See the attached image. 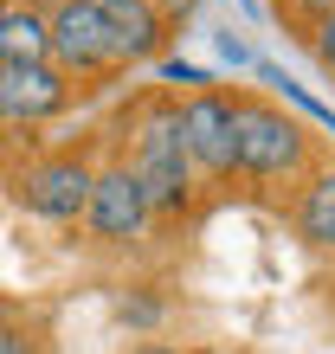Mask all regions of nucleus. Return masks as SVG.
Here are the masks:
<instances>
[{"label": "nucleus", "mask_w": 335, "mask_h": 354, "mask_svg": "<svg viewBox=\"0 0 335 354\" xmlns=\"http://www.w3.org/2000/svg\"><path fill=\"white\" fill-rule=\"evenodd\" d=\"M149 194V213L155 225H181L194 219L200 206V174L181 149V97L174 91H155L129 110V155H123Z\"/></svg>", "instance_id": "nucleus-1"}, {"label": "nucleus", "mask_w": 335, "mask_h": 354, "mask_svg": "<svg viewBox=\"0 0 335 354\" xmlns=\"http://www.w3.org/2000/svg\"><path fill=\"white\" fill-rule=\"evenodd\" d=\"M323 161L316 129L290 116L278 97L239 91V180L245 187H297Z\"/></svg>", "instance_id": "nucleus-2"}, {"label": "nucleus", "mask_w": 335, "mask_h": 354, "mask_svg": "<svg viewBox=\"0 0 335 354\" xmlns=\"http://www.w3.org/2000/svg\"><path fill=\"white\" fill-rule=\"evenodd\" d=\"M181 149L194 161L200 187H233L239 180V91L206 84L181 97Z\"/></svg>", "instance_id": "nucleus-3"}, {"label": "nucleus", "mask_w": 335, "mask_h": 354, "mask_svg": "<svg viewBox=\"0 0 335 354\" xmlns=\"http://www.w3.org/2000/svg\"><path fill=\"white\" fill-rule=\"evenodd\" d=\"M78 225L103 252H136V245H149L155 213H149V194H142V180H136V168L123 155L97 161V180H91V200H84Z\"/></svg>", "instance_id": "nucleus-4"}, {"label": "nucleus", "mask_w": 335, "mask_h": 354, "mask_svg": "<svg viewBox=\"0 0 335 354\" xmlns=\"http://www.w3.org/2000/svg\"><path fill=\"white\" fill-rule=\"evenodd\" d=\"M91 180H97L91 149H46L13 174V200H19V213H33L46 225H78L84 200H91Z\"/></svg>", "instance_id": "nucleus-5"}, {"label": "nucleus", "mask_w": 335, "mask_h": 354, "mask_svg": "<svg viewBox=\"0 0 335 354\" xmlns=\"http://www.w3.org/2000/svg\"><path fill=\"white\" fill-rule=\"evenodd\" d=\"M52 19V65L71 77H110V13L91 7V0H46Z\"/></svg>", "instance_id": "nucleus-6"}, {"label": "nucleus", "mask_w": 335, "mask_h": 354, "mask_svg": "<svg viewBox=\"0 0 335 354\" xmlns=\"http://www.w3.org/2000/svg\"><path fill=\"white\" fill-rule=\"evenodd\" d=\"M78 84L58 65H0V122L7 129H46L71 110Z\"/></svg>", "instance_id": "nucleus-7"}, {"label": "nucleus", "mask_w": 335, "mask_h": 354, "mask_svg": "<svg viewBox=\"0 0 335 354\" xmlns=\"http://www.w3.org/2000/svg\"><path fill=\"white\" fill-rule=\"evenodd\" d=\"M284 219H290V232H297L309 252L335 258V161H316V168L290 187Z\"/></svg>", "instance_id": "nucleus-8"}, {"label": "nucleus", "mask_w": 335, "mask_h": 354, "mask_svg": "<svg viewBox=\"0 0 335 354\" xmlns=\"http://www.w3.org/2000/svg\"><path fill=\"white\" fill-rule=\"evenodd\" d=\"M168 39H174V26L155 13V0H129L110 13V65L116 71L155 65V58H168Z\"/></svg>", "instance_id": "nucleus-9"}, {"label": "nucleus", "mask_w": 335, "mask_h": 354, "mask_svg": "<svg viewBox=\"0 0 335 354\" xmlns=\"http://www.w3.org/2000/svg\"><path fill=\"white\" fill-rule=\"evenodd\" d=\"M0 65H52V19L39 0H13L0 13Z\"/></svg>", "instance_id": "nucleus-10"}, {"label": "nucleus", "mask_w": 335, "mask_h": 354, "mask_svg": "<svg viewBox=\"0 0 335 354\" xmlns=\"http://www.w3.org/2000/svg\"><path fill=\"white\" fill-rule=\"evenodd\" d=\"M0 354H52V335H46V322L39 316H7L0 322Z\"/></svg>", "instance_id": "nucleus-11"}, {"label": "nucleus", "mask_w": 335, "mask_h": 354, "mask_svg": "<svg viewBox=\"0 0 335 354\" xmlns=\"http://www.w3.org/2000/svg\"><path fill=\"white\" fill-rule=\"evenodd\" d=\"M155 71H161V84H174V97L213 84V71H206V65H187V58H155Z\"/></svg>", "instance_id": "nucleus-12"}, {"label": "nucleus", "mask_w": 335, "mask_h": 354, "mask_svg": "<svg viewBox=\"0 0 335 354\" xmlns=\"http://www.w3.org/2000/svg\"><path fill=\"white\" fill-rule=\"evenodd\" d=\"M278 13H284L297 32H309L316 19H329V13H335V0H278Z\"/></svg>", "instance_id": "nucleus-13"}, {"label": "nucleus", "mask_w": 335, "mask_h": 354, "mask_svg": "<svg viewBox=\"0 0 335 354\" xmlns=\"http://www.w3.org/2000/svg\"><path fill=\"white\" fill-rule=\"evenodd\" d=\"M303 39H309V52H316V65L335 77V13H329V19H316V26H309Z\"/></svg>", "instance_id": "nucleus-14"}, {"label": "nucleus", "mask_w": 335, "mask_h": 354, "mask_svg": "<svg viewBox=\"0 0 335 354\" xmlns=\"http://www.w3.org/2000/svg\"><path fill=\"white\" fill-rule=\"evenodd\" d=\"M194 7H200V0H155V13L168 19V26H187V19H194Z\"/></svg>", "instance_id": "nucleus-15"}, {"label": "nucleus", "mask_w": 335, "mask_h": 354, "mask_svg": "<svg viewBox=\"0 0 335 354\" xmlns=\"http://www.w3.org/2000/svg\"><path fill=\"white\" fill-rule=\"evenodd\" d=\"M129 354H187V348H181V342H136Z\"/></svg>", "instance_id": "nucleus-16"}, {"label": "nucleus", "mask_w": 335, "mask_h": 354, "mask_svg": "<svg viewBox=\"0 0 335 354\" xmlns=\"http://www.w3.org/2000/svg\"><path fill=\"white\" fill-rule=\"evenodd\" d=\"M219 58H226V65H245V46H239V39H233V32H226V39H219Z\"/></svg>", "instance_id": "nucleus-17"}, {"label": "nucleus", "mask_w": 335, "mask_h": 354, "mask_svg": "<svg viewBox=\"0 0 335 354\" xmlns=\"http://www.w3.org/2000/svg\"><path fill=\"white\" fill-rule=\"evenodd\" d=\"M91 7H103V13H116V7H129V0H91Z\"/></svg>", "instance_id": "nucleus-18"}, {"label": "nucleus", "mask_w": 335, "mask_h": 354, "mask_svg": "<svg viewBox=\"0 0 335 354\" xmlns=\"http://www.w3.org/2000/svg\"><path fill=\"white\" fill-rule=\"evenodd\" d=\"M7 316H19V303H7V297H0V322H7Z\"/></svg>", "instance_id": "nucleus-19"}, {"label": "nucleus", "mask_w": 335, "mask_h": 354, "mask_svg": "<svg viewBox=\"0 0 335 354\" xmlns=\"http://www.w3.org/2000/svg\"><path fill=\"white\" fill-rule=\"evenodd\" d=\"M187 354H239V348H187Z\"/></svg>", "instance_id": "nucleus-20"}, {"label": "nucleus", "mask_w": 335, "mask_h": 354, "mask_svg": "<svg viewBox=\"0 0 335 354\" xmlns=\"http://www.w3.org/2000/svg\"><path fill=\"white\" fill-rule=\"evenodd\" d=\"M7 7H13V0H0V13H7Z\"/></svg>", "instance_id": "nucleus-21"}]
</instances>
